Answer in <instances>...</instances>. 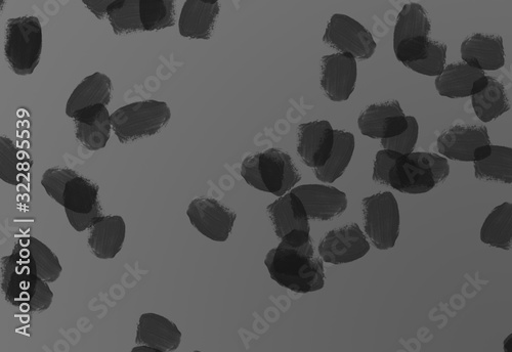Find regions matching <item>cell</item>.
<instances>
[{
  "label": "cell",
  "mask_w": 512,
  "mask_h": 352,
  "mask_svg": "<svg viewBox=\"0 0 512 352\" xmlns=\"http://www.w3.org/2000/svg\"><path fill=\"white\" fill-rule=\"evenodd\" d=\"M335 142V130L326 120L298 126L297 153L311 168H320L329 160Z\"/></svg>",
  "instance_id": "cell-16"
},
{
  "label": "cell",
  "mask_w": 512,
  "mask_h": 352,
  "mask_svg": "<svg viewBox=\"0 0 512 352\" xmlns=\"http://www.w3.org/2000/svg\"><path fill=\"white\" fill-rule=\"evenodd\" d=\"M172 118L165 102L143 101L119 108L111 115L112 129L121 144L152 137Z\"/></svg>",
  "instance_id": "cell-4"
},
{
  "label": "cell",
  "mask_w": 512,
  "mask_h": 352,
  "mask_svg": "<svg viewBox=\"0 0 512 352\" xmlns=\"http://www.w3.org/2000/svg\"><path fill=\"white\" fill-rule=\"evenodd\" d=\"M503 348L507 352H512V333L504 340Z\"/></svg>",
  "instance_id": "cell-39"
},
{
  "label": "cell",
  "mask_w": 512,
  "mask_h": 352,
  "mask_svg": "<svg viewBox=\"0 0 512 352\" xmlns=\"http://www.w3.org/2000/svg\"><path fill=\"white\" fill-rule=\"evenodd\" d=\"M54 293L49 287V283L39 279L35 293L26 306L24 312L42 313L49 310L53 303Z\"/></svg>",
  "instance_id": "cell-37"
},
{
  "label": "cell",
  "mask_w": 512,
  "mask_h": 352,
  "mask_svg": "<svg viewBox=\"0 0 512 352\" xmlns=\"http://www.w3.org/2000/svg\"><path fill=\"white\" fill-rule=\"evenodd\" d=\"M358 78L357 59L337 53L322 58L321 87L332 102L348 101L355 92Z\"/></svg>",
  "instance_id": "cell-13"
},
{
  "label": "cell",
  "mask_w": 512,
  "mask_h": 352,
  "mask_svg": "<svg viewBox=\"0 0 512 352\" xmlns=\"http://www.w3.org/2000/svg\"><path fill=\"white\" fill-rule=\"evenodd\" d=\"M182 341V332L172 321L153 313L141 316L136 343L147 345L158 352L177 350Z\"/></svg>",
  "instance_id": "cell-22"
},
{
  "label": "cell",
  "mask_w": 512,
  "mask_h": 352,
  "mask_svg": "<svg viewBox=\"0 0 512 352\" xmlns=\"http://www.w3.org/2000/svg\"><path fill=\"white\" fill-rule=\"evenodd\" d=\"M125 235L126 225L121 216H103L91 228L89 246L96 257L112 259L121 251Z\"/></svg>",
  "instance_id": "cell-25"
},
{
  "label": "cell",
  "mask_w": 512,
  "mask_h": 352,
  "mask_svg": "<svg viewBox=\"0 0 512 352\" xmlns=\"http://www.w3.org/2000/svg\"><path fill=\"white\" fill-rule=\"evenodd\" d=\"M27 169L15 143L9 138H0V179L9 185L19 186Z\"/></svg>",
  "instance_id": "cell-32"
},
{
  "label": "cell",
  "mask_w": 512,
  "mask_h": 352,
  "mask_svg": "<svg viewBox=\"0 0 512 352\" xmlns=\"http://www.w3.org/2000/svg\"><path fill=\"white\" fill-rule=\"evenodd\" d=\"M219 15V0H187L180 16V34L185 38L208 40Z\"/></svg>",
  "instance_id": "cell-20"
},
{
  "label": "cell",
  "mask_w": 512,
  "mask_h": 352,
  "mask_svg": "<svg viewBox=\"0 0 512 352\" xmlns=\"http://www.w3.org/2000/svg\"><path fill=\"white\" fill-rule=\"evenodd\" d=\"M145 31H157L176 24V0H140Z\"/></svg>",
  "instance_id": "cell-31"
},
{
  "label": "cell",
  "mask_w": 512,
  "mask_h": 352,
  "mask_svg": "<svg viewBox=\"0 0 512 352\" xmlns=\"http://www.w3.org/2000/svg\"><path fill=\"white\" fill-rule=\"evenodd\" d=\"M112 95L111 79L100 72L84 78L70 96L66 114L74 119L77 114L85 109L97 105H109Z\"/></svg>",
  "instance_id": "cell-24"
},
{
  "label": "cell",
  "mask_w": 512,
  "mask_h": 352,
  "mask_svg": "<svg viewBox=\"0 0 512 352\" xmlns=\"http://www.w3.org/2000/svg\"><path fill=\"white\" fill-rule=\"evenodd\" d=\"M300 198L312 219L330 220L348 208L347 195L333 187L304 185L291 191Z\"/></svg>",
  "instance_id": "cell-18"
},
{
  "label": "cell",
  "mask_w": 512,
  "mask_h": 352,
  "mask_svg": "<svg viewBox=\"0 0 512 352\" xmlns=\"http://www.w3.org/2000/svg\"><path fill=\"white\" fill-rule=\"evenodd\" d=\"M22 241L35 260L38 277L48 283H55L63 272L58 256L34 237L24 238Z\"/></svg>",
  "instance_id": "cell-33"
},
{
  "label": "cell",
  "mask_w": 512,
  "mask_h": 352,
  "mask_svg": "<svg viewBox=\"0 0 512 352\" xmlns=\"http://www.w3.org/2000/svg\"><path fill=\"white\" fill-rule=\"evenodd\" d=\"M191 225L206 238L216 242H226L236 220V213L215 199L197 198L188 209Z\"/></svg>",
  "instance_id": "cell-12"
},
{
  "label": "cell",
  "mask_w": 512,
  "mask_h": 352,
  "mask_svg": "<svg viewBox=\"0 0 512 352\" xmlns=\"http://www.w3.org/2000/svg\"><path fill=\"white\" fill-rule=\"evenodd\" d=\"M275 233L283 239L295 230L310 232L309 215L300 198L294 193L285 194L267 208Z\"/></svg>",
  "instance_id": "cell-23"
},
{
  "label": "cell",
  "mask_w": 512,
  "mask_h": 352,
  "mask_svg": "<svg viewBox=\"0 0 512 352\" xmlns=\"http://www.w3.org/2000/svg\"><path fill=\"white\" fill-rule=\"evenodd\" d=\"M76 139L90 151L106 147L111 135V115L105 105H97L81 111L73 119Z\"/></svg>",
  "instance_id": "cell-21"
},
{
  "label": "cell",
  "mask_w": 512,
  "mask_h": 352,
  "mask_svg": "<svg viewBox=\"0 0 512 352\" xmlns=\"http://www.w3.org/2000/svg\"><path fill=\"white\" fill-rule=\"evenodd\" d=\"M44 44L40 21L36 17L10 19L7 23L5 56L19 76L31 75L37 68Z\"/></svg>",
  "instance_id": "cell-5"
},
{
  "label": "cell",
  "mask_w": 512,
  "mask_h": 352,
  "mask_svg": "<svg viewBox=\"0 0 512 352\" xmlns=\"http://www.w3.org/2000/svg\"><path fill=\"white\" fill-rule=\"evenodd\" d=\"M485 72L466 63L447 66L436 79L440 96L449 99H463L479 93L488 84Z\"/></svg>",
  "instance_id": "cell-17"
},
{
  "label": "cell",
  "mask_w": 512,
  "mask_h": 352,
  "mask_svg": "<svg viewBox=\"0 0 512 352\" xmlns=\"http://www.w3.org/2000/svg\"><path fill=\"white\" fill-rule=\"evenodd\" d=\"M0 274L6 300L24 311L35 293L40 278L35 260L22 240L15 245L12 254L2 258Z\"/></svg>",
  "instance_id": "cell-7"
},
{
  "label": "cell",
  "mask_w": 512,
  "mask_h": 352,
  "mask_svg": "<svg viewBox=\"0 0 512 352\" xmlns=\"http://www.w3.org/2000/svg\"><path fill=\"white\" fill-rule=\"evenodd\" d=\"M241 175L249 186L277 197L284 196L302 180L290 155L274 148L245 158Z\"/></svg>",
  "instance_id": "cell-3"
},
{
  "label": "cell",
  "mask_w": 512,
  "mask_h": 352,
  "mask_svg": "<svg viewBox=\"0 0 512 352\" xmlns=\"http://www.w3.org/2000/svg\"><path fill=\"white\" fill-rule=\"evenodd\" d=\"M438 149L448 159L476 163L491 154L492 145L487 127L456 125L439 137Z\"/></svg>",
  "instance_id": "cell-10"
},
{
  "label": "cell",
  "mask_w": 512,
  "mask_h": 352,
  "mask_svg": "<svg viewBox=\"0 0 512 352\" xmlns=\"http://www.w3.org/2000/svg\"><path fill=\"white\" fill-rule=\"evenodd\" d=\"M475 174L479 180L512 184V149L492 145L491 154L475 163Z\"/></svg>",
  "instance_id": "cell-29"
},
{
  "label": "cell",
  "mask_w": 512,
  "mask_h": 352,
  "mask_svg": "<svg viewBox=\"0 0 512 352\" xmlns=\"http://www.w3.org/2000/svg\"><path fill=\"white\" fill-rule=\"evenodd\" d=\"M76 175L78 173L69 168H50L42 175L41 185L52 199L62 205L66 186Z\"/></svg>",
  "instance_id": "cell-35"
},
{
  "label": "cell",
  "mask_w": 512,
  "mask_h": 352,
  "mask_svg": "<svg viewBox=\"0 0 512 352\" xmlns=\"http://www.w3.org/2000/svg\"><path fill=\"white\" fill-rule=\"evenodd\" d=\"M369 250L370 244L357 224L329 232L319 245L322 260L332 264L353 262Z\"/></svg>",
  "instance_id": "cell-15"
},
{
  "label": "cell",
  "mask_w": 512,
  "mask_h": 352,
  "mask_svg": "<svg viewBox=\"0 0 512 352\" xmlns=\"http://www.w3.org/2000/svg\"><path fill=\"white\" fill-rule=\"evenodd\" d=\"M432 24L428 13L418 4H407L400 12L394 31V52L404 66L428 55Z\"/></svg>",
  "instance_id": "cell-6"
},
{
  "label": "cell",
  "mask_w": 512,
  "mask_h": 352,
  "mask_svg": "<svg viewBox=\"0 0 512 352\" xmlns=\"http://www.w3.org/2000/svg\"><path fill=\"white\" fill-rule=\"evenodd\" d=\"M219 2H220V0H219Z\"/></svg>",
  "instance_id": "cell-40"
},
{
  "label": "cell",
  "mask_w": 512,
  "mask_h": 352,
  "mask_svg": "<svg viewBox=\"0 0 512 352\" xmlns=\"http://www.w3.org/2000/svg\"><path fill=\"white\" fill-rule=\"evenodd\" d=\"M115 2H117V0H82L84 6L99 20H103L107 16L109 7Z\"/></svg>",
  "instance_id": "cell-38"
},
{
  "label": "cell",
  "mask_w": 512,
  "mask_h": 352,
  "mask_svg": "<svg viewBox=\"0 0 512 352\" xmlns=\"http://www.w3.org/2000/svg\"><path fill=\"white\" fill-rule=\"evenodd\" d=\"M450 174L447 158L432 153L412 152L403 155L383 149L376 154L373 181L411 195L425 194Z\"/></svg>",
  "instance_id": "cell-1"
},
{
  "label": "cell",
  "mask_w": 512,
  "mask_h": 352,
  "mask_svg": "<svg viewBox=\"0 0 512 352\" xmlns=\"http://www.w3.org/2000/svg\"><path fill=\"white\" fill-rule=\"evenodd\" d=\"M107 16L116 35L145 31L140 0H117L109 7Z\"/></svg>",
  "instance_id": "cell-30"
},
{
  "label": "cell",
  "mask_w": 512,
  "mask_h": 352,
  "mask_svg": "<svg viewBox=\"0 0 512 352\" xmlns=\"http://www.w3.org/2000/svg\"><path fill=\"white\" fill-rule=\"evenodd\" d=\"M464 63L482 71H496L505 65L503 38L499 35L476 33L461 44Z\"/></svg>",
  "instance_id": "cell-19"
},
{
  "label": "cell",
  "mask_w": 512,
  "mask_h": 352,
  "mask_svg": "<svg viewBox=\"0 0 512 352\" xmlns=\"http://www.w3.org/2000/svg\"><path fill=\"white\" fill-rule=\"evenodd\" d=\"M355 137L351 132L335 130V142L327 163L315 169L316 178L327 184L337 181L348 168L355 151Z\"/></svg>",
  "instance_id": "cell-26"
},
{
  "label": "cell",
  "mask_w": 512,
  "mask_h": 352,
  "mask_svg": "<svg viewBox=\"0 0 512 352\" xmlns=\"http://www.w3.org/2000/svg\"><path fill=\"white\" fill-rule=\"evenodd\" d=\"M271 278L296 293L316 292L325 286L323 261L315 256L310 232L287 234L265 259Z\"/></svg>",
  "instance_id": "cell-2"
},
{
  "label": "cell",
  "mask_w": 512,
  "mask_h": 352,
  "mask_svg": "<svg viewBox=\"0 0 512 352\" xmlns=\"http://www.w3.org/2000/svg\"><path fill=\"white\" fill-rule=\"evenodd\" d=\"M365 231L379 250L395 247L400 235V211L395 196L384 192L363 200Z\"/></svg>",
  "instance_id": "cell-8"
},
{
  "label": "cell",
  "mask_w": 512,
  "mask_h": 352,
  "mask_svg": "<svg viewBox=\"0 0 512 352\" xmlns=\"http://www.w3.org/2000/svg\"><path fill=\"white\" fill-rule=\"evenodd\" d=\"M361 134L374 140H387L398 137L409 126L398 101H389L368 106L358 119Z\"/></svg>",
  "instance_id": "cell-14"
},
{
  "label": "cell",
  "mask_w": 512,
  "mask_h": 352,
  "mask_svg": "<svg viewBox=\"0 0 512 352\" xmlns=\"http://www.w3.org/2000/svg\"><path fill=\"white\" fill-rule=\"evenodd\" d=\"M447 50L445 43L432 40L428 55L406 67L421 75L438 77L446 68Z\"/></svg>",
  "instance_id": "cell-34"
},
{
  "label": "cell",
  "mask_w": 512,
  "mask_h": 352,
  "mask_svg": "<svg viewBox=\"0 0 512 352\" xmlns=\"http://www.w3.org/2000/svg\"><path fill=\"white\" fill-rule=\"evenodd\" d=\"M481 241L503 250L512 248V203L495 207L488 215L481 230Z\"/></svg>",
  "instance_id": "cell-27"
},
{
  "label": "cell",
  "mask_w": 512,
  "mask_h": 352,
  "mask_svg": "<svg viewBox=\"0 0 512 352\" xmlns=\"http://www.w3.org/2000/svg\"><path fill=\"white\" fill-rule=\"evenodd\" d=\"M408 121L409 126L402 135L392 139L381 140V145L384 149L396 151L403 155L414 151L418 141L419 126L417 120L412 116H408Z\"/></svg>",
  "instance_id": "cell-36"
},
{
  "label": "cell",
  "mask_w": 512,
  "mask_h": 352,
  "mask_svg": "<svg viewBox=\"0 0 512 352\" xmlns=\"http://www.w3.org/2000/svg\"><path fill=\"white\" fill-rule=\"evenodd\" d=\"M62 206L69 224L78 233L91 230L103 217L99 187L79 174L67 184Z\"/></svg>",
  "instance_id": "cell-9"
},
{
  "label": "cell",
  "mask_w": 512,
  "mask_h": 352,
  "mask_svg": "<svg viewBox=\"0 0 512 352\" xmlns=\"http://www.w3.org/2000/svg\"><path fill=\"white\" fill-rule=\"evenodd\" d=\"M323 41L339 53L349 54L357 60H369L377 47L373 35L362 24L343 14L331 17Z\"/></svg>",
  "instance_id": "cell-11"
},
{
  "label": "cell",
  "mask_w": 512,
  "mask_h": 352,
  "mask_svg": "<svg viewBox=\"0 0 512 352\" xmlns=\"http://www.w3.org/2000/svg\"><path fill=\"white\" fill-rule=\"evenodd\" d=\"M472 104L478 118L491 122L511 109L504 85L493 77H489L488 84L479 93L472 96Z\"/></svg>",
  "instance_id": "cell-28"
}]
</instances>
